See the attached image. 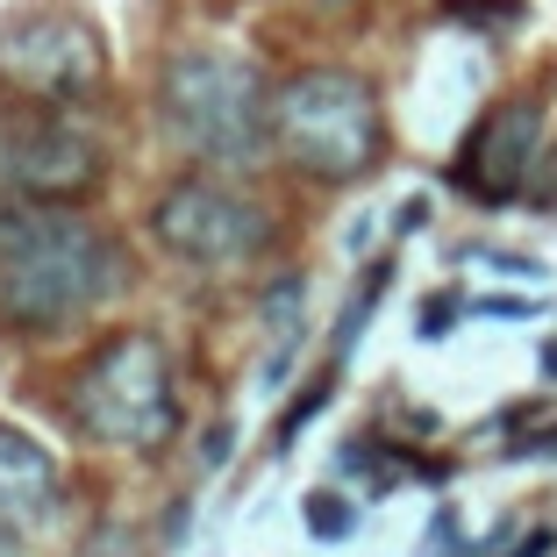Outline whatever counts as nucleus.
Returning a JSON list of instances; mask_svg holds the SVG:
<instances>
[{"instance_id":"nucleus-1","label":"nucleus","mask_w":557,"mask_h":557,"mask_svg":"<svg viewBox=\"0 0 557 557\" xmlns=\"http://www.w3.org/2000/svg\"><path fill=\"white\" fill-rule=\"evenodd\" d=\"M129 286V250L79 200L0 194V322L15 336H65Z\"/></svg>"},{"instance_id":"nucleus-2","label":"nucleus","mask_w":557,"mask_h":557,"mask_svg":"<svg viewBox=\"0 0 557 557\" xmlns=\"http://www.w3.org/2000/svg\"><path fill=\"white\" fill-rule=\"evenodd\" d=\"M65 422L100 450H136V458L180 436V364L158 329H115L72 364Z\"/></svg>"},{"instance_id":"nucleus-3","label":"nucleus","mask_w":557,"mask_h":557,"mask_svg":"<svg viewBox=\"0 0 557 557\" xmlns=\"http://www.w3.org/2000/svg\"><path fill=\"white\" fill-rule=\"evenodd\" d=\"M272 94L278 86H264V72L250 58L194 44L164 58L158 122L186 158L236 172V164H258L272 150Z\"/></svg>"},{"instance_id":"nucleus-4","label":"nucleus","mask_w":557,"mask_h":557,"mask_svg":"<svg viewBox=\"0 0 557 557\" xmlns=\"http://www.w3.org/2000/svg\"><path fill=\"white\" fill-rule=\"evenodd\" d=\"M272 150L314 186H358L386 158L379 86L350 65H300L272 94Z\"/></svg>"},{"instance_id":"nucleus-5","label":"nucleus","mask_w":557,"mask_h":557,"mask_svg":"<svg viewBox=\"0 0 557 557\" xmlns=\"http://www.w3.org/2000/svg\"><path fill=\"white\" fill-rule=\"evenodd\" d=\"M150 236L180 264H200V272H236V264H258L272 250L278 222L264 200H250L244 186L214 180V172H194V180H172L150 208Z\"/></svg>"},{"instance_id":"nucleus-6","label":"nucleus","mask_w":557,"mask_h":557,"mask_svg":"<svg viewBox=\"0 0 557 557\" xmlns=\"http://www.w3.org/2000/svg\"><path fill=\"white\" fill-rule=\"evenodd\" d=\"M108 180V150L79 122V108H36L15 100L0 115V194L29 200H86Z\"/></svg>"},{"instance_id":"nucleus-7","label":"nucleus","mask_w":557,"mask_h":557,"mask_svg":"<svg viewBox=\"0 0 557 557\" xmlns=\"http://www.w3.org/2000/svg\"><path fill=\"white\" fill-rule=\"evenodd\" d=\"M0 86L36 108H86L108 86V50L65 8H36L0 36Z\"/></svg>"},{"instance_id":"nucleus-8","label":"nucleus","mask_w":557,"mask_h":557,"mask_svg":"<svg viewBox=\"0 0 557 557\" xmlns=\"http://www.w3.org/2000/svg\"><path fill=\"white\" fill-rule=\"evenodd\" d=\"M543 129H550V108L543 94H508L493 100L486 115L465 129L458 158H450V186L479 208H508L536 186V164H543Z\"/></svg>"},{"instance_id":"nucleus-9","label":"nucleus","mask_w":557,"mask_h":557,"mask_svg":"<svg viewBox=\"0 0 557 557\" xmlns=\"http://www.w3.org/2000/svg\"><path fill=\"white\" fill-rule=\"evenodd\" d=\"M65 515V472L36 436H22L15 422H0V529L36 536Z\"/></svg>"},{"instance_id":"nucleus-10","label":"nucleus","mask_w":557,"mask_h":557,"mask_svg":"<svg viewBox=\"0 0 557 557\" xmlns=\"http://www.w3.org/2000/svg\"><path fill=\"white\" fill-rule=\"evenodd\" d=\"M79 557H144V543H136V529H122V522H100L94 536L79 543Z\"/></svg>"},{"instance_id":"nucleus-11","label":"nucleus","mask_w":557,"mask_h":557,"mask_svg":"<svg viewBox=\"0 0 557 557\" xmlns=\"http://www.w3.org/2000/svg\"><path fill=\"white\" fill-rule=\"evenodd\" d=\"M22 543H29V536H15V529H0V557H29Z\"/></svg>"},{"instance_id":"nucleus-12","label":"nucleus","mask_w":557,"mask_h":557,"mask_svg":"<svg viewBox=\"0 0 557 557\" xmlns=\"http://www.w3.org/2000/svg\"><path fill=\"white\" fill-rule=\"evenodd\" d=\"M314 8H329V15H344V8H350V0H314Z\"/></svg>"}]
</instances>
